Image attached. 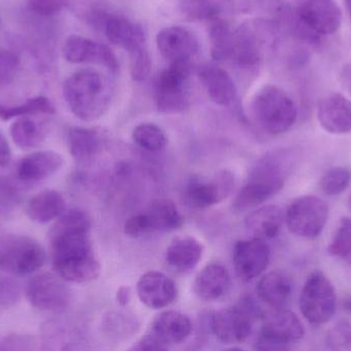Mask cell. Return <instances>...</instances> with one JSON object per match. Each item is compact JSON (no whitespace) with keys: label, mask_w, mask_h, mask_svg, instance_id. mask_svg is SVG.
<instances>
[{"label":"cell","mask_w":351,"mask_h":351,"mask_svg":"<svg viewBox=\"0 0 351 351\" xmlns=\"http://www.w3.org/2000/svg\"><path fill=\"white\" fill-rule=\"evenodd\" d=\"M234 185L229 171H221L212 179H193L186 185L187 201L196 208H208L225 199Z\"/></svg>","instance_id":"obj_16"},{"label":"cell","mask_w":351,"mask_h":351,"mask_svg":"<svg viewBox=\"0 0 351 351\" xmlns=\"http://www.w3.org/2000/svg\"><path fill=\"white\" fill-rule=\"evenodd\" d=\"M296 14L307 28L319 36L333 34L341 27V8L336 0H303Z\"/></svg>","instance_id":"obj_12"},{"label":"cell","mask_w":351,"mask_h":351,"mask_svg":"<svg viewBox=\"0 0 351 351\" xmlns=\"http://www.w3.org/2000/svg\"><path fill=\"white\" fill-rule=\"evenodd\" d=\"M230 288V274L220 264L206 265L193 282V293L199 300L212 302L222 298Z\"/></svg>","instance_id":"obj_22"},{"label":"cell","mask_w":351,"mask_h":351,"mask_svg":"<svg viewBox=\"0 0 351 351\" xmlns=\"http://www.w3.org/2000/svg\"><path fill=\"white\" fill-rule=\"evenodd\" d=\"M257 315L258 311L249 305L220 309L210 319L213 333L223 343H243L249 338L254 317Z\"/></svg>","instance_id":"obj_11"},{"label":"cell","mask_w":351,"mask_h":351,"mask_svg":"<svg viewBox=\"0 0 351 351\" xmlns=\"http://www.w3.org/2000/svg\"><path fill=\"white\" fill-rule=\"evenodd\" d=\"M125 234L132 238H139L147 234H152L149 222L146 214H136L125 222L123 227Z\"/></svg>","instance_id":"obj_43"},{"label":"cell","mask_w":351,"mask_h":351,"mask_svg":"<svg viewBox=\"0 0 351 351\" xmlns=\"http://www.w3.org/2000/svg\"><path fill=\"white\" fill-rule=\"evenodd\" d=\"M58 274L43 273L29 280L25 288L27 300L41 311H61L69 306L72 292Z\"/></svg>","instance_id":"obj_10"},{"label":"cell","mask_w":351,"mask_h":351,"mask_svg":"<svg viewBox=\"0 0 351 351\" xmlns=\"http://www.w3.org/2000/svg\"><path fill=\"white\" fill-rule=\"evenodd\" d=\"M231 0H179L180 10L191 21H210L220 16L225 4Z\"/></svg>","instance_id":"obj_34"},{"label":"cell","mask_w":351,"mask_h":351,"mask_svg":"<svg viewBox=\"0 0 351 351\" xmlns=\"http://www.w3.org/2000/svg\"><path fill=\"white\" fill-rule=\"evenodd\" d=\"M305 330L299 317L288 309H274L263 317V325L255 342L258 350H288L304 337Z\"/></svg>","instance_id":"obj_8"},{"label":"cell","mask_w":351,"mask_h":351,"mask_svg":"<svg viewBox=\"0 0 351 351\" xmlns=\"http://www.w3.org/2000/svg\"><path fill=\"white\" fill-rule=\"evenodd\" d=\"M300 310L311 325L329 323L337 309V296L331 280L322 271L309 274L300 295Z\"/></svg>","instance_id":"obj_7"},{"label":"cell","mask_w":351,"mask_h":351,"mask_svg":"<svg viewBox=\"0 0 351 351\" xmlns=\"http://www.w3.org/2000/svg\"><path fill=\"white\" fill-rule=\"evenodd\" d=\"M329 218L327 203L317 196H302L291 203L285 214L291 233L302 238L315 239L325 229Z\"/></svg>","instance_id":"obj_9"},{"label":"cell","mask_w":351,"mask_h":351,"mask_svg":"<svg viewBox=\"0 0 351 351\" xmlns=\"http://www.w3.org/2000/svg\"><path fill=\"white\" fill-rule=\"evenodd\" d=\"M284 220V212L278 206L265 205L245 218V227L253 237L267 240L280 234Z\"/></svg>","instance_id":"obj_25"},{"label":"cell","mask_w":351,"mask_h":351,"mask_svg":"<svg viewBox=\"0 0 351 351\" xmlns=\"http://www.w3.org/2000/svg\"><path fill=\"white\" fill-rule=\"evenodd\" d=\"M292 292V282L282 271L268 272L260 278L257 284V295L260 300L272 309L285 308Z\"/></svg>","instance_id":"obj_24"},{"label":"cell","mask_w":351,"mask_h":351,"mask_svg":"<svg viewBox=\"0 0 351 351\" xmlns=\"http://www.w3.org/2000/svg\"><path fill=\"white\" fill-rule=\"evenodd\" d=\"M198 78L213 102L220 106H229L234 102L237 87L226 70L217 65L202 66Z\"/></svg>","instance_id":"obj_21"},{"label":"cell","mask_w":351,"mask_h":351,"mask_svg":"<svg viewBox=\"0 0 351 351\" xmlns=\"http://www.w3.org/2000/svg\"><path fill=\"white\" fill-rule=\"evenodd\" d=\"M47 261L45 249L35 239L24 235L0 238V271L10 275H28Z\"/></svg>","instance_id":"obj_5"},{"label":"cell","mask_w":351,"mask_h":351,"mask_svg":"<svg viewBox=\"0 0 351 351\" xmlns=\"http://www.w3.org/2000/svg\"><path fill=\"white\" fill-rule=\"evenodd\" d=\"M149 330L169 348L172 344L181 343L189 337L192 323L184 313L167 310L154 319Z\"/></svg>","instance_id":"obj_23"},{"label":"cell","mask_w":351,"mask_h":351,"mask_svg":"<svg viewBox=\"0 0 351 351\" xmlns=\"http://www.w3.org/2000/svg\"><path fill=\"white\" fill-rule=\"evenodd\" d=\"M21 60L16 53L0 49V88L14 82L20 69Z\"/></svg>","instance_id":"obj_39"},{"label":"cell","mask_w":351,"mask_h":351,"mask_svg":"<svg viewBox=\"0 0 351 351\" xmlns=\"http://www.w3.org/2000/svg\"><path fill=\"white\" fill-rule=\"evenodd\" d=\"M241 67L252 68L259 64L261 49L258 37L250 27L241 26L233 31L230 58Z\"/></svg>","instance_id":"obj_29"},{"label":"cell","mask_w":351,"mask_h":351,"mask_svg":"<svg viewBox=\"0 0 351 351\" xmlns=\"http://www.w3.org/2000/svg\"><path fill=\"white\" fill-rule=\"evenodd\" d=\"M348 204H350V207L351 208V194L350 196V199H348Z\"/></svg>","instance_id":"obj_50"},{"label":"cell","mask_w":351,"mask_h":351,"mask_svg":"<svg viewBox=\"0 0 351 351\" xmlns=\"http://www.w3.org/2000/svg\"><path fill=\"white\" fill-rule=\"evenodd\" d=\"M21 297V288L10 276L0 275V305L4 307L16 304Z\"/></svg>","instance_id":"obj_42"},{"label":"cell","mask_w":351,"mask_h":351,"mask_svg":"<svg viewBox=\"0 0 351 351\" xmlns=\"http://www.w3.org/2000/svg\"><path fill=\"white\" fill-rule=\"evenodd\" d=\"M351 183V170L348 167L337 166L324 173L319 181L322 192L328 196H337L346 192Z\"/></svg>","instance_id":"obj_37"},{"label":"cell","mask_w":351,"mask_h":351,"mask_svg":"<svg viewBox=\"0 0 351 351\" xmlns=\"http://www.w3.org/2000/svg\"><path fill=\"white\" fill-rule=\"evenodd\" d=\"M12 141L22 150L38 146L45 137V131L30 117H21L12 124L10 129Z\"/></svg>","instance_id":"obj_32"},{"label":"cell","mask_w":351,"mask_h":351,"mask_svg":"<svg viewBox=\"0 0 351 351\" xmlns=\"http://www.w3.org/2000/svg\"><path fill=\"white\" fill-rule=\"evenodd\" d=\"M299 161L295 148H280L264 155L250 170L233 207L237 212L256 207L282 191Z\"/></svg>","instance_id":"obj_2"},{"label":"cell","mask_w":351,"mask_h":351,"mask_svg":"<svg viewBox=\"0 0 351 351\" xmlns=\"http://www.w3.org/2000/svg\"><path fill=\"white\" fill-rule=\"evenodd\" d=\"M208 22V38L213 59L217 61L228 60L230 58L234 30H232L228 22L221 16L212 19Z\"/></svg>","instance_id":"obj_31"},{"label":"cell","mask_w":351,"mask_h":351,"mask_svg":"<svg viewBox=\"0 0 351 351\" xmlns=\"http://www.w3.org/2000/svg\"><path fill=\"white\" fill-rule=\"evenodd\" d=\"M346 309L351 313V300H348L346 304Z\"/></svg>","instance_id":"obj_49"},{"label":"cell","mask_w":351,"mask_h":351,"mask_svg":"<svg viewBox=\"0 0 351 351\" xmlns=\"http://www.w3.org/2000/svg\"><path fill=\"white\" fill-rule=\"evenodd\" d=\"M156 45L160 55L171 64L191 62L198 52L195 35L181 26L162 29L156 35Z\"/></svg>","instance_id":"obj_15"},{"label":"cell","mask_w":351,"mask_h":351,"mask_svg":"<svg viewBox=\"0 0 351 351\" xmlns=\"http://www.w3.org/2000/svg\"><path fill=\"white\" fill-rule=\"evenodd\" d=\"M131 350H168V348H167V346L149 330L145 335L142 336V337L132 346Z\"/></svg>","instance_id":"obj_44"},{"label":"cell","mask_w":351,"mask_h":351,"mask_svg":"<svg viewBox=\"0 0 351 351\" xmlns=\"http://www.w3.org/2000/svg\"><path fill=\"white\" fill-rule=\"evenodd\" d=\"M137 294L140 301L152 309H162L175 302L178 296L176 284L166 274L148 271L138 280Z\"/></svg>","instance_id":"obj_17"},{"label":"cell","mask_w":351,"mask_h":351,"mask_svg":"<svg viewBox=\"0 0 351 351\" xmlns=\"http://www.w3.org/2000/svg\"><path fill=\"white\" fill-rule=\"evenodd\" d=\"M328 348L331 350H348L351 348V323L340 321L334 326L326 338Z\"/></svg>","instance_id":"obj_40"},{"label":"cell","mask_w":351,"mask_h":351,"mask_svg":"<svg viewBox=\"0 0 351 351\" xmlns=\"http://www.w3.org/2000/svg\"><path fill=\"white\" fill-rule=\"evenodd\" d=\"M64 58L70 63H94L104 66L112 72L119 68L113 52L103 43L80 35H70L63 45Z\"/></svg>","instance_id":"obj_14"},{"label":"cell","mask_w":351,"mask_h":351,"mask_svg":"<svg viewBox=\"0 0 351 351\" xmlns=\"http://www.w3.org/2000/svg\"><path fill=\"white\" fill-rule=\"evenodd\" d=\"M202 253V243L194 237H176L167 249V263L177 271H188L199 263Z\"/></svg>","instance_id":"obj_26"},{"label":"cell","mask_w":351,"mask_h":351,"mask_svg":"<svg viewBox=\"0 0 351 351\" xmlns=\"http://www.w3.org/2000/svg\"><path fill=\"white\" fill-rule=\"evenodd\" d=\"M68 148L78 163L88 162L102 150L103 137L100 132L90 128L74 127L68 132Z\"/></svg>","instance_id":"obj_28"},{"label":"cell","mask_w":351,"mask_h":351,"mask_svg":"<svg viewBox=\"0 0 351 351\" xmlns=\"http://www.w3.org/2000/svg\"><path fill=\"white\" fill-rule=\"evenodd\" d=\"M317 121L325 131L331 134L351 132V100L340 93H331L319 101Z\"/></svg>","instance_id":"obj_18"},{"label":"cell","mask_w":351,"mask_h":351,"mask_svg":"<svg viewBox=\"0 0 351 351\" xmlns=\"http://www.w3.org/2000/svg\"><path fill=\"white\" fill-rule=\"evenodd\" d=\"M191 69V62L172 63L158 74L154 84V100L158 111L174 115L189 107L188 78Z\"/></svg>","instance_id":"obj_6"},{"label":"cell","mask_w":351,"mask_h":351,"mask_svg":"<svg viewBox=\"0 0 351 351\" xmlns=\"http://www.w3.org/2000/svg\"><path fill=\"white\" fill-rule=\"evenodd\" d=\"M19 195L16 189L8 181L0 179V208L10 207L18 202Z\"/></svg>","instance_id":"obj_45"},{"label":"cell","mask_w":351,"mask_h":351,"mask_svg":"<svg viewBox=\"0 0 351 351\" xmlns=\"http://www.w3.org/2000/svg\"><path fill=\"white\" fill-rule=\"evenodd\" d=\"M145 214L152 233L173 232L183 226V216L175 202L170 199L156 200Z\"/></svg>","instance_id":"obj_30"},{"label":"cell","mask_w":351,"mask_h":351,"mask_svg":"<svg viewBox=\"0 0 351 351\" xmlns=\"http://www.w3.org/2000/svg\"><path fill=\"white\" fill-rule=\"evenodd\" d=\"M344 3H346V10H348V14L351 18V0H344Z\"/></svg>","instance_id":"obj_48"},{"label":"cell","mask_w":351,"mask_h":351,"mask_svg":"<svg viewBox=\"0 0 351 351\" xmlns=\"http://www.w3.org/2000/svg\"><path fill=\"white\" fill-rule=\"evenodd\" d=\"M134 142L148 152H160L166 148L168 138L162 128L156 124L142 123L133 130Z\"/></svg>","instance_id":"obj_35"},{"label":"cell","mask_w":351,"mask_h":351,"mask_svg":"<svg viewBox=\"0 0 351 351\" xmlns=\"http://www.w3.org/2000/svg\"><path fill=\"white\" fill-rule=\"evenodd\" d=\"M328 253L351 266V218H344L330 242Z\"/></svg>","instance_id":"obj_36"},{"label":"cell","mask_w":351,"mask_h":351,"mask_svg":"<svg viewBox=\"0 0 351 351\" xmlns=\"http://www.w3.org/2000/svg\"><path fill=\"white\" fill-rule=\"evenodd\" d=\"M252 111L258 125L271 135L286 133L296 123L297 106L292 97L274 84H267L256 93Z\"/></svg>","instance_id":"obj_4"},{"label":"cell","mask_w":351,"mask_h":351,"mask_svg":"<svg viewBox=\"0 0 351 351\" xmlns=\"http://www.w3.org/2000/svg\"><path fill=\"white\" fill-rule=\"evenodd\" d=\"M92 222L82 210L64 212L51 231V264L66 282L84 284L100 276L101 265L93 251Z\"/></svg>","instance_id":"obj_1"},{"label":"cell","mask_w":351,"mask_h":351,"mask_svg":"<svg viewBox=\"0 0 351 351\" xmlns=\"http://www.w3.org/2000/svg\"><path fill=\"white\" fill-rule=\"evenodd\" d=\"M98 22L107 39L113 45L132 52L146 45V36L140 25L117 14H99Z\"/></svg>","instance_id":"obj_19"},{"label":"cell","mask_w":351,"mask_h":351,"mask_svg":"<svg viewBox=\"0 0 351 351\" xmlns=\"http://www.w3.org/2000/svg\"><path fill=\"white\" fill-rule=\"evenodd\" d=\"M63 165L61 155L40 150L27 155L16 165V177L25 183H37L55 174Z\"/></svg>","instance_id":"obj_20"},{"label":"cell","mask_w":351,"mask_h":351,"mask_svg":"<svg viewBox=\"0 0 351 351\" xmlns=\"http://www.w3.org/2000/svg\"><path fill=\"white\" fill-rule=\"evenodd\" d=\"M117 300L121 306H127L131 301V288L129 286H121L117 293Z\"/></svg>","instance_id":"obj_47"},{"label":"cell","mask_w":351,"mask_h":351,"mask_svg":"<svg viewBox=\"0 0 351 351\" xmlns=\"http://www.w3.org/2000/svg\"><path fill=\"white\" fill-rule=\"evenodd\" d=\"M66 212V202L59 192L45 190L31 198L27 214L33 222L47 224L58 220Z\"/></svg>","instance_id":"obj_27"},{"label":"cell","mask_w":351,"mask_h":351,"mask_svg":"<svg viewBox=\"0 0 351 351\" xmlns=\"http://www.w3.org/2000/svg\"><path fill=\"white\" fill-rule=\"evenodd\" d=\"M12 159V150L10 144L3 135L0 133V167H5Z\"/></svg>","instance_id":"obj_46"},{"label":"cell","mask_w":351,"mask_h":351,"mask_svg":"<svg viewBox=\"0 0 351 351\" xmlns=\"http://www.w3.org/2000/svg\"><path fill=\"white\" fill-rule=\"evenodd\" d=\"M29 10L41 16H55L68 5V0H26Z\"/></svg>","instance_id":"obj_41"},{"label":"cell","mask_w":351,"mask_h":351,"mask_svg":"<svg viewBox=\"0 0 351 351\" xmlns=\"http://www.w3.org/2000/svg\"><path fill=\"white\" fill-rule=\"evenodd\" d=\"M129 55L132 78L135 82H144L149 76L152 70V57L147 45L134 49Z\"/></svg>","instance_id":"obj_38"},{"label":"cell","mask_w":351,"mask_h":351,"mask_svg":"<svg viewBox=\"0 0 351 351\" xmlns=\"http://www.w3.org/2000/svg\"><path fill=\"white\" fill-rule=\"evenodd\" d=\"M56 109L47 97L36 96L24 103L14 106H6L0 103V119L3 121L14 117H29L34 115H55Z\"/></svg>","instance_id":"obj_33"},{"label":"cell","mask_w":351,"mask_h":351,"mask_svg":"<svg viewBox=\"0 0 351 351\" xmlns=\"http://www.w3.org/2000/svg\"><path fill=\"white\" fill-rule=\"evenodd\" d=\"M63 96L71 113L84 122L96 121L110 106L108 84L100 72L82 69L74 72L63 84Z\"/></svg>","instance_id":"obj_3"},{"label":"cell","mask_w":351,"mask_h":351,"mask_svg":"<svg viewBox=\"0 0 351 351\" xmlns=\"http://www.w3.org/2000/svg\"><path fill=\"white\" fill-rule=\"evenodd\" d=\"M270 249L263 239L253 237L237 242L233 265L239 280L247 282L261 275L269 265Z\"/></svg>","instance_id":"obj_13"}]
</instances>
